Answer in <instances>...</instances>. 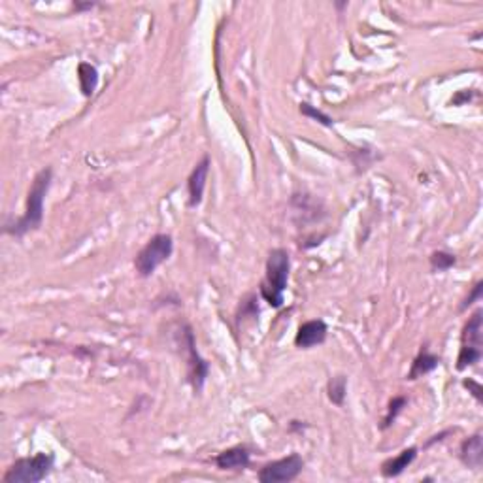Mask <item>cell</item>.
Instances as JSON below:
<instances>
[{"instance_id":"5","label":"cell","mask_w":483,"mask_h":483,"mask_svg":"<svg viewBox=\"0 0 483 483\" xmlns=\"http://www.w3.org/2000/svg\"><path fill=\"white\" fill-rule=\"evenodd\" d=\"M304 468V459L299 453H291L285 459L274 460L263 466L259 472L261 483H285L293 482Z\"/></svg>"},{"instance_id":"9","label":"cell","mask_w":483,"mask_h":483,"mask_svg":"<svg viewBox=\"0 0 483 483\" xmlns=\"http://www.w3.org/2000/svg\"><path fill=\"white\" fill-rule=\"evenodd\" d=\"M460 460L468 468H479L483 463V437L482 432H476L474 437L463 442L460 446Z\"/></svg>"},{"instance_id":"1","label":"cell","mask_w":483,"mask_h":483,"mask_svg":"<svg viewBox=\"0 0 483 483\" xmlns=\"http://www.w3.org/2000/svg\"><path fill=\"white\" fill-rule=\"evenodd\" d=\"M54 180V170L47 166L44 170L36 174L34 182L30 185L29 195H27V208L25 213L13 225H6V232L13 236H25L27 232L38 230L44 221V201H46L47 191Z\"/></svg>"},{"instance_id":"10","label":"cell","mask_w":483,"mask_h":483,"mask_svg":"<svg viewBox=\"0 0 483 483\" xmlns=\"http://www.w3.org/2000/svg\"><path fill=\"white\" fill-rule=\"evenodd\" d=\"M215 465L221 470H244L249 465V451L246 448L225 449L215 457Z\"/></svg>"},{"instance_id":"17","label":"cell","mask_w":483,"mask_h":483,"mask_svg":"<svg viewBox=\"0 0 483 483\" xmlns=\"http://www.w3.org/2000/svg\"><path fill=\"white\" fill-rule=\"evenodd\" d=\"M455 263H457L455 255L448 253V251H434V253L430 255V266H432V270L446 272L449 270Z\"/></svg>"},{"instance_id":"23","label":"cell","mask_w":483,"mask_h":483,"mask_svg":"<svg viewBox=\"0 0 483 483\" xmlns=\"http://www.w3.org/2000/svg\"><path fill=\"white\" fill-rule=\"evenodd\" d=\"M74 8H76L77 12H83V10H91V8H94V4L93 2H91V4H80V2H76Z\"/></svg>"},{"instance_id":"16","label":"cell","mask_w":483,"mask_h":483,"mask_svg":"<svg viewBox=\"0 0 483 483\" xmlns=\"http://www.w3.org/2000/svg\"><path fill=\"white\" fill-rule=\"evenodd\" d=\"M479 359H482V349L463 346L459 351V357H457V370H465L468 366L476 365Z\"/></svg>"},{"instance_id":"21","label":"cell","mask_w":483,"mask_h":483,"mask_svg":"<svg viewBox=\"0 0 483 483\" xmlns=\"http://www.w3.org/2000/svg\"><path fill=\"white\" fill-rule=\"evenodd\" d=\"M463 385H465L466 389L472 391V395L476 396L477 402H483V387L479 385V383L474 382V380H465V382H463Z\"/></svg>"},{"instance_id":"7","label":"cell","mask_w":483,"mask_h":483,"mask_svg":"<svg viewBox=\"0 0 483 483\" xmlns=\"http://www.w3.org/2000/svg\"><path fill=\"white\" fill-rule=\"evenodd\" d=\"M327 323L323 319H312V321H306L299 327V332L295 336V346L301 349H310L315 348V346H321V344L327 340Z\"/></svg>"},{"instance_id":"4","label":"cell","mask_w":483,"mask_h":483,"mask_svg":"<svg viewBox=\"0 0 483 483\" xmlns=\"http://www.w3.org/2000/svg\"><path fill=\"white\" fill-rule=\"evenodd\" d=\"M174 242L168 234H155L151 240L138 251L134 259V268L140 277H149L165 261L170 259Z\"/></svg>"},{"instance_id":"20","label":"cell","mask_w":483,"mask_h":483,"mask_svg":"<svg viewBox=\"0 0 483 483\" xmlns=\"http://www.w3.org/2000/svg\"><path fill=\"white\" fill-rule=\"evenodd\" d=\"M482 291H483V282H477L476 287L472 289L470 295L466 296V301L460 304V312H465L466 308L472 306V304H474L476 301H479V299H482Z\"/></svg>"},{"instance_id":"11","label":"cell","mask_w":483,"mask_h":483,"mask_svg":"<svg viewBox=\"0 0 483 483\" xmlns=\"http://www.w3.org/2000/svg\"><path fill=\"white\" fill-rule=\"evenodd\" d=\"M418 457V448H408L404 451L393 457V459L385 460L382 465V474L385 477H396L401 476L402 472L406 470L408 466L412 465L413 460Z\"/></svg>"},{"instance_id":"6","label":"cell","mask_w":483,"mask_h":483,"mask_svg":"<svg viewBox=\"0 0 483 483\" xmlns=\"http://www.w3.org/2000/svg\"><path fill=\"white\" fill-rule=\"evenodd\" d=\"M183 336H185V342H187V349H189V380H191V383H193V387L195 389H202V385H204V382H206V376H208V370H210V366H208V363L204 359H201V355L196 353V346H195V334H193V330H191V327L189 325H185L183 327Z\"/></svg>"},{"instance_id":"2","label":"cell","mask_w":483,"mask_h":483,"mask_svg":"<svg viewBox=\"0 0 483 483\" xmlns=\"http://www.w3.org/2000/svg\"><path fill=\"white\" fill-rule=\"evenodd\" d=\"M291 257L285 249H272L266 261V277L261 285V295L272 308H282L283 293L287 289Z\"/></svg>"},{"instance_id":"12","label":"cell","mask_w":483,"mask_h":483,"mask_svg":"<svg viewBox=\"0 0 483 483\" xmlns=\"http://www.w3.org/2000/svg\"><path fill=\"white\" fill-rule=\"evenodd\" d=\"M483 312L476 310L472 313V318L468 319V323L463 329V346H470V348L482 349L483 344Z\"/></svg>"},{"instance_id":"22","label":"cell","mask_w":483,"mask_h":483,"mask_svg":"<svg viewBox=\"0 0 483 483\" xmlns=\"http://www.w3.org/2000/svg\"><path fill=\"white\" fill-rule=\"evenodd\" d=\"M448 434H451V430H444V432H440V434H437V437H432L429 442L425 444V448H429V446H432L434 442H440V440H444V438L448 437Z\"/></svg>"},{"instance_id":"13","label":"cell","mask_w":483,"mask_h":483,"mask_svg":"<svg viewBox=\"0 0 483 483\" xmlns=\"http://www.w3.org/2000/svg\"><path fill=\"white\" fill-rule=\"evenodd\" d=\"M438 365H440V359H438L437 355L429 353L427 349H423L412 363V370L408 372L406 380L413 382V380H418V377L427 376V374L434 370Z\"/></svg>"},{"instance_id":"3","label":"cell","mask_w":483,"mask_h":483,"mask_svg":"<svg viewBox=\"0 0 483 483\" xmlns=\"http://www.w3.org/2000/svg\"><path fill=\"white\" fill-rule=\"evenodd\" d=\"M54 455L36 453L34 457H25L15 460L2 477L4 483H38L54 468Z\"/></svg>"},{"instance_id":"15","label":"cell","mask_w":483,"mask_h":483,"mask_svg":"<svg viewBox=\"0 0 483 483\" xmlns=\"http://www.w3.org/2000/svg\"><path fill=\"white\" fill-rule=\"evenodd\" d=\"M327 393H329V401L336 406H342L346 401V393H348V377L334 376L330 377L329 385H327Z\"/></svg>"},{"instance_id":"8","label":"cell","mask_w":483,"mask_h":483,"mask_svg":"<svg viewBox=\"0 0 483 483\" xmlns=\"http://www.w3.org/2000/svg\"><path fill=\"white\" fill-rule=\"evenodd\" d=\"M208 172H210V157L204 155L201 163H196V166L191 172V176L187 180L189 189V206L196 208L202 202L204 196V189H206Z\"/></svg>"},{"instance_id":"18","label":"cell","mask_w":483,"mask_h":483,"mask_svg":"<svg viewBox=\"0 0 483 483\" xmlns=\"http://www.w3.org/2000/svg\"><path fill=\"white\" fill-rule=\"evenodd\" d=\"M406 399L404 396H395L393 401L389 402V408H387V415L383 418V423H382V429H389L391 425H393V421L396 419V415L401 413V410L404 406H406Z\"/></svg>"},{"instance_id":"14","label":"cell","mask_w":483,"mask_h":483,"mask_svg":"<svg viewBox=\"0 0 483 483\" xmlns=\"http://www.w3.org/2000/svg\"><path fill=\"white\" fill-rule=\"evenodd\" d=\"M77 80H80V87L85 96H91L94 93V89L99 85V72L93 65L89 63H80L77 66Z\"/></svg>"},{"instance_id":"19","label":"cell","mask_w":483,"mask_h":483,"mask_svg":"<svg viewBox=\"0 0 483 483\" xmlns=\"http://www.w3.org/2000/svg\"><path fill=\"white\" fill-rule=\"evenodd\" d=\"M301 112L304 113V115H308V118H313L318 119L319 123L323 125V127H332V119L329 118V115H325L323 112H319V110H315L313 106H310V104H306V102H302L301 104Z\"/></svg>"}]
</instances>
